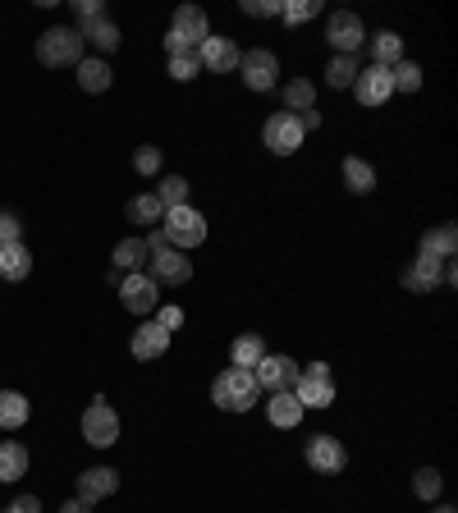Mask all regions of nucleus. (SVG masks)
<instances>
[{"label":"nucleus","instance_id":"obj_10","mask_svg":"<svg viewBox=\"0 0 458 513\" xmlns=\"http://www.w3.org/2000/svg\"><path fill=\"white\" fill-rule=\"evenodd\" d=\"M326 42L335 46L339 55H358V46L367 42V28H362V19L353 10H335L326 19Z\"/></svg>","mask_w":458,"mask_h":513},{"label":"nucleus","instance_id":"obj_2","mask_svg":"<svg viewBox=\"0 0 458 513\" xmlns=\"http://www.w3.org/2000/svg\"><path fill=\"white\" fill-rule=\"evenodd\" d=\"M211 37L207 14L197 5H179L175 19H170V33H165V51L170 55H197V46Z\"/></svg>","mask_w":458,"mask_h":513},{"label":"nucleus","instance_id":"obj_34","mask_svg":"<svg viewBox=\"0 0 458 513\" xmlns=\"http://www.w3.org/2000/svg\"><path fill=\"white\" fill-rule=\"evenodd\" d=\"M440 486H445V481H440L436 468H417L413 472V495H417V500H436Z\"/></svg>","mask_w":458,"mask_h":513},{"label":"nucleus","instance_id":"obj_14","mask_svg":"<svg viewBox=\"0 0 458 513\" xmlns=\"http://www.w3.org/2000/svg\"><path fill=\"white\" fill-rule=\"evenodd\" d=\"M243 60V51L229 37H207V42L197 46V65L211 69V74H234Z\"/></svg>","mask_w":458,"mask_h":513},{"label":"nucleus","instance_id":"obj_31","mask_svg":"<svg viewBox=\"0 0 458 513\" xmlns=\"http://www.w3.org/2000/svg\"><path fill=\"white\" fill-rule=\"evenodd\" d=\"M156 202H161L165 211L188 207V179H184V175H170V179H161V188H156Z\"/></svg>","mask_w":458,"mask_h":513},{"label":"nucleus","instance_id":"obj_35","mask_svg":"<svg viewBox=\"0 0 458 513\" xmlns=\"http://www.w3.org/2000/svg\"><path fill=\"white\" fill-rule=\"evenodd\" d=\"M165 74L175 78V83H193L197 74H202V65H197V55H170V69Z\"/></svg>","mask_w":458,"mask_h":513},{"label":"nucleus","instance_id":"obj_43","mask_svg":"<svg viewBox=\"0 0 458 513\" xmlns=\"http://www.w3.org/2000/svg\"><path fill=\"white\" fill-rule=\"evenodd\" d=\"M298 124H303V133L307 129H321V110H303V115H298Z\"/></svg>","mask_w":458,"mask_h":513},{"label":"nucleus","instance_id":"obj_5","mask_svg":"<svg viewBox=\"0 0 458 513\" xmlns=\"http://www.w3.org/2000/svg\"><path fill=\"white\" fill-rule=\"evenodd\" d=\"M147 248H152V257H147V262H152V280L156 284H188V280H193V262H188L179 248H170V243L161 239V230L147 239Z\"/></svg>","mask_w":458,"mask_h":513},{"label":"nucleus","instance_id":"obj_1","mask_svg":"<svg viewBox=\"0 0 458 513\" xmlns=\"http://www.w3.org/2000/svg\"><path fill=\"white\" fill-rule=\"evenodd\" d=\"M257 394H262V385H257V376L248 367H225L211 381V399H216L220 413H248L257 404Z\"/></svg>","mask_w":458,"mask_h":513},{"label":"nucleus","instance_id":"obj_6","mask_svg":"<svg viewBox=\"0 0 458 513\" xmlns=\"http://www.w3.org/2000/svg\"><path fill=\"white\" fill-rule=\"evenodd\" d=\"M83 440H88L92 449H110L120 440V413H115L101 394L88 404V413H83Z\"/></svg>","mask_w":458,"mask_h":513},{"label":"nucleus","instance_id":"obj_3","mask_svg":"<svg viewBox=\"0 0 458 513\" xmlns=\"http://www.w3.org/2000/svg\"><path fill=\"white\" fill-rule=\"evenodd\" d=\"M161 239L170 243V248L188 252V248H202L207 243V216L193 207H175L161 216Z\"/></svg>","mask_w":458,"mask_h":513},{"label":"nucleus","instance_id":"obj_37","mask_svg":"<svg viewBox=\"0 0 458 513\" xmlns=\"http://www.w3.org/2000/svg\"><path fill=\"white\" fill-rule=\"evenodd\" d=\"M284 23H307V19H317L321 14V5L317 0H294V5H284Z\"/></svg>","mask_w":458,"mask_h":513},{"label":"nucleus","instance_id":"obj_32","mask_svg":"<svg viewBox=\"0 0 458 513\" xmlns=\"http://www.w3.org/2000/svg\"><path fill=\"white\" fill-rule=\"evenodd\" d=\"M390 88L394 92H417V88H422V69H417L413 60H399V65H390Z\"/></svg>","mask_w":458,"mask_h":513},{"label":"nucleus","instance_id":"obj_9","mask_svg":"<svg viewBox=\"0 0 458 513\" xmlns=\"http://www.w3.org/2000/svg\"><path fill=\"white\" fill-rule=\"evenodd\" d=\"M239 74H243V83H248V92H271L275 83H280V55L257 46V51H248L239 60Z\"/></svg>","mask_w":458,"mask_h":513},{"label":"nucleus","instance_id":"obj_30","mask_svg":"<svg viewBox=\"0 0 458 513\" xmlns=\"http://www.w3.org/2000/svg\"><path fill=\"white\" fill-rule=\"evenodd\" d=\"M358 55H335L326 65V83L330 88H353V78H358Z\"/></svg>","mask_w":458,"mask_h":513},{"label":"nucleus","instance_id":"obj_25","mask_svg":"<svg viewBox=\"0 0 458 513\" xmlns=\"http://www.w3.org/2000/svg\"><path fill=\"white\" fill-rule=\"evenodd\" d=\"M28 477V449L19 440H5L0 445V481H19Z\"/></svg>","mask_w":458,"mask_h":513},{"label":"nucleus","instance_id":"obj_16","mask_svg":"<svg viewBox=\"0 0 458 513\" xmlns=\"http://www.w3.org/2000/svg\"><path fill=\"white\" fill-rule=\"evenodd\" d=\"M165 349H170V330H161L156 321H142V326L133 330V339H129V353H133L138 362L165 358Z\"/></svg>","mask_w":458,"mask_h":513},{"label":"nucleus","instance_id":"obj_36","mask_svg":"<svg viewBox=\"0 0 458 513\" xmlns=\"http://www.w3.org/2000/svg\"><path fill=\"white\" fill-rule=\"evenodd\" d=\"M133 170L138 175H161V147H138L133 152Z\"/></svg>","mask_w":458,"mask_h":513},{"label":"nucleus","instance_id":"obj_24","mask_svg":"<svg viewBox=\"0 0 458 513\" xmlns=\"http://www.w3.org/2000/svg\"><path fill=\"white\" fill-rule=\"evenodd\" d=\"M262 358H266V344L257 335H239L234 344H229V367H248L252 372Z\"/></svg>","mask_w":458,"mask_h":513},{"label":"nucleus","instance_id":"obj_27","mask_svg":"<svg viewBox=\"0 0 458 513\" xmlns=\"http://www.w3.org/2000/svg\"><path fill=\"white\" fill-rule=\"evenodd\" d=\"M344 188H349V193H371V188H376V170H371L367 161H358V156H349V161H344Z\"/></svg>","mask_w":458,"mask_h":513},{"label":"nucleus","instance_id":"obj_38","mask_svg":"<svg viewBox=\"0 0 458 513\" xmlns=\"http://www.w3.org/2000/svg\"><path fill=\"white\" fill-rule=\"evenodd\" d=\"M280 10H284V0H243V14H252V19H271Z\"/></svg>","mask_w":458,"mask_h":513},{"label":"nucleus","instance_id":"obj_45","mask_svg":"<svg viewBox=\"0 0 458 513\" xmlns=\"http://www.w3.org/2000/svg\"><path fill=\"white\" fill-rule=\"evenodd\" d=\"M431 513H458V509H454V504H436V509H431Z\"/></svg>","mask_w":458,"mask_h":513},{"label":"nucleus","instance_id":"obj_26","mask_svg":"<svg viewBox=\"0 0 458 513\" xmlns=\"http://www.w3.org/2000/svg\"><path fill=\"white\" fill-rule=\"evenodd\" d=\"M124 216H129L133 225H161L165 207L156 202V193H138V197H129V207H124Z\"/></svg>","mask_w":458,"mask_h":513},{"label":"nucleus","instance_id":"obj_8","mask_svg":"<svg viewBox=\"0 0 458 513\" xmlns=\"http://www.w3.org/2000/svg\"><path fill=\"white\" fill-rule=\"evenodd\" d=\"M303 124H298V115H289V110H275L271 120L262 124V142L271 147L275 156H294L298 147H303Z\"/></svg>","mask_w":458,"mask_h":513},{"label":"nucleus","instance_id":"obj_33","mask_svg":"<svg viewBox=\"0 0 458 513\" xmlns=\"http://www.w3.org/2000/svg\"><path fill=\"white\" fill-rule=\"evenodd\" d=\"M312 101H317V88H312L307 78H294V83L284 88V106H289V115H294V110H312Z\"/></svg>","mask_w":458,"mask_h":513},{"label":"nucleus","instance_id":"obj_20","mask_svg":"<svg viewBox=\"0 0 458 513\" xmlns=\"http://www.w3.org/2000/svg\"><path fill=\"white\" fill-rule=\"evenodd\" d=\"M454 248H458L454 225H440V230H426V234H422V243H417V257H436V262H454Z\"/></svg>","mask_w":458,"mask_h":513},{"label":"nucleus","instance_id":"obj_41","mask_svg":"<svg viewBox=\"0 0 458 513\" xmlns=\"http://www.w3.org/2000/svg\"><path fill=\"white\" fill-rule=\"evenodd\" d=\"M74 10H78V19H83V23H92V19H106V10H101L97 0H78Z\"/></svg>","mask_w":458,"mask_h":513},{"label":"nucleus","instance_id":"obj_39","mask_svg":"<svg viewBox=\"0 0 458 513\" xmlns=\"http://www.w3.org/2000/svg\"><path fill=\"white\" fill-rule=\"evenodd\" d=\"M5 243H19V220L10 216V211H0V248Z\"/></svg>","mask_w":458,"mask_h":513},{"label":"nucleus","instance_id":"obj_22","mask_svg":"<svg viewBox=\"0 0 458 513\" xmlns=\"http://www.w3.org/2000/svg\"><path fill=\"white\" fill-rule=\"evenodd\" d=\"M28 413H33V404L19 390H0V431H19Z\"/></svg>","mask_w":458,"mask_h":513},{"label":"nucleus","instance_id":"obj_28","mask_svg":"<svg viewBox=\"0 0 458 513\" xmlns=\"http://www.w3.org/2000/svg\"><path fill=\"white\" fill-rule=\"evenodd\" d=\"M152 257V248H147V239H124L115 243V266L120 271H142V262Z\"/></svg>","mask_w":458,"mask_h":513},{"label":"nucleus","instance_id":"obj_21","mask_svg":"<svg viewBox=\"0 0 458 513\" xmlns=\"http://www.w3.org/2000/svg\"><path fill=\"white\" fill-rule=\"evenodd\" d=\"M110 83H115V69H110L101 55H83V60H78V88L83 92H106Z\"/></svg>","mask_w":458,"mask_h":513},{"label":"nucleus","instance_id":"obj_42","mask_svg":"<svg viewBox=\"0 0 458 513\" xmlns=\"http://www.w3.org/2000/svg\"><path fill=\"white\" fill-rule=\"evenodd\" d=\"M10 513H42V500H37V495H19V500L10 504Z\"/></svg>","mask_w":458,"mask_h":513},{"label":"nucleus","instance_id":"obj_40","mask_svg":"<svg viewBox=\"0 0 458 513\" xmlns=\"http://www.w3.org/2000/svg\"><path fill=\"white\" fill-rule=\"evenodd\" d=\"M156 326H161V330H179V326H184V312H179V307H161Z\"/></svg>","mask_w":458,"mask_h":513},{"label":"nucleus","instance_id":"obj_17","mask_svg":"<svg viewBox=\"0 0 458 513\" xmlns=\"http://www.w3.org/2000/svg\"><path fill=\"white\" fill-rule=\"evenodd\" d=\"M120 491V472L115 468H88L78 472V500L83 504H101L106 495Z\"/></svg>","mask_w":458,"mask_h":513},{"label":"nucleus","instance_id":"obj_7","mask_svg":"<svg viewBox=\"0 0 458 513\" xmlns=\"http://www.w3.org/2000/svg\"><path fill=\"white\" fill-rule=\"evenodd\" d=\"M294 394L303 408H330L335 404V381H330V367L326 362H312V367H303L294 381Z\"/></svg>","mask_w":458,"mask_h":513},{"label":"nucleus","instance_id":"obj_23","mask_svg":"<svg viewBox=\"0 0 458 513\" xmlns=\"http://www.w3.org/2000/svg\"><path fill=\"white\" fill-rule=\"evenodd\" d=\"M78 37H83V42H92V46H97V51H115V46L124 42V37H120V28H115V23H110V19L78 23Z\"/></svg>","mask_w":458,"mask_h":513},{"label":"nucleus","instance_id":"obj_11","mask_svg":"<svg viewBox=\"0 0 458 513\" xmlns=\"http://www.w3.org/2000/svg\"><path fill=\"white\" fill-rule=\"evenodd\" d=\"M120 303L129 307L133 317H142V312H156L161 307V284L152 280V275H142V271H129L120 284Z\"/></svg>","mask_w":458,"mask_h":513},{"label":"nucleus","instance_id":"obj_13","mask_svg":"<svg viewBox=\"0 0 458 513\" xmlns=\"http://www.w3.org/2000/svg\"><path fill=\"white\" fill-rule=\"evenodd\" d=\"M344 463H349V454H344V445H339L335 436H312L307 440V468L312 472L335 477V472H344Z\"/></svg>","mask_w":458,"mask_h":513},{"label":"nucleus","instance_id":"obj_19","mask_svg":"<svg viewBox=\"0 0 458 513\" xmlns=\"http://www.w3.org/2000/svg\"><path fill=\"white\" fill-rule=\"evenodd\" d=\"M28 271H33V252H28V243H5L0 248V280H28Z\"/></svg>","mask_w":458,"mask_h":513},{"label":"nucleus","instance_id":"obj_15","mask_svg":"<svg viewBox=\"0 0 458 513\" xmlns=\"http://www.w3.org/2000/svg\"><path fill=\"white\" fill-rule=\"evenodd\" d=\"M353 92H358L362 106H385V101L394 97V88H390V69H385V65H367V69H358V78H353Z\"/></svg>","mask_w":458,"mask_h":513},{"label":"nucleus","instance_id":"obj_18","mask_svg":"<svg viewBox=\"0 0 458 513\" xmlns=\"http://www.w3.org/2000/svg\"><path fill=\"white\" fill-rule=\"evenodd\" d=\"M307 408L298 404L294 390H271V404H266V417H271V426H280V431H289V426L303 422Z\"/></svg>","mask_w":458,"mask_h":513},{"label":"nucleus","instance_id":"obj_29","mask_svg":"<svg viewBox=\"0 0 458 513\" xmlns=\"http://www.w3.org/2000/svg\"><path fill=\"white\" fill-rule=\"evenodd\" d=\"M371 55H376V65H399V60H404V37L399 33H376L371 37Z\"/></svg>","mask_w":458,"mask_h":513},{"label":"nucleus","instance_id":"obj_12","mask_svg":"<svg viewBox=\"0 0 458 513\" xmlns=\"http://www.w3.org/2000/svg\"><path fill=\"white\" fill-rule=\"evenodd\" d=\"M298 367L289 353H266L257 367H252V376H257V385H266V390H294V381H298Z\"/></svg>","mask_w":458,"mask_h":513},{"label":"nucleus","instance_id":"obj_4","mask_svg":"<svg viewBox=\"0 0 458 513\" xmlns=\"http://www.w3.org/2000/svg\"><path fill=\"white\" fill-rule=\"evenodd\" d=\"M83 37H78V28H46L42 37H37V60H42L46 69H65L83 60Z\"/></svg>","mask_w":458,"mask_h":513},{"label":"nucleus","instance_id":"obj_44","mask_svg":"<svg viewBox=\"0 0 458 513\" xmlns=\"http://www.w3.org/2000/svg\"><path fill=\"white\" fill-rule=\"evenodd\" d=\"M60 513H92V504H83V500H78V495H74V500H65V504H60Z\"/></svg>","mask_w":458,"mask_h":513}]
</instances>
